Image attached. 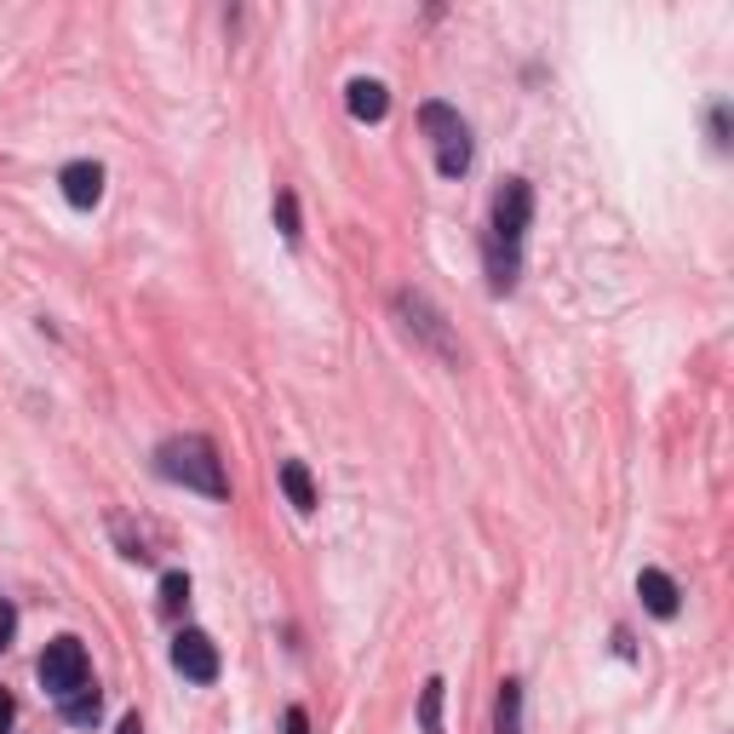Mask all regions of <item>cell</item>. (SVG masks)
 Masks as SVG:
<instances>
[{
    "mask_svg": "<svg viewBox=\"0 0 734 734\" xmlns=\"http://www.w3.org/2000/svg\"><path fill=\"white\" fill-rule=\"evenodd\" d=\"M528 218H533L528 179H506L493 195V236H488V271H493L499 293L517 282V253H522V236H528Z\"/></svg>",
    "mask_w": 734,
    "mask_h": 734,
    "instance_id": "cell-1",
    "label": "cell"
},
{
    "mask_svg": "<svg viewBox=\"0 0 734 734\" xmlns=\"http://www.w3.org/2000/svg\"><path fill=\"white\" fill-rule=\"evenodd\" d=\"M161 477H173L195 493H207V499H224L230 482H224V459L207 437H173V442H161Z\"/></svg>",
    "mask_w": 734,
    "mask_h": 734,
    "instance_id": "cell-2",
    "label": "cell"
},
{
    "mask_svg": "<svg viewBox=\"0 0 734 734\" xmlns=\"http://www.w3.org/2000/svg\"><path fill=\"white\" fill-rule=\"evenodd\" d=\"M419 121H425V132H430V144H437L442 179H459L465 166H471V132H465V121H459L448 104H425Z\"/></svg>",
    "mask_w": 734,
    "mask_h": 734,
    "instance_id": "cell-3",
    "label": "cell"
},
{
    "mask_svg": "<svg viewBox=\"0 0 734 734\" xmlns=\"http://www.w3.org/2000/svg\"><path fill=\"white\" fill-rule=\"evenodd\" d=\"M41 689L52 694V700H63V694H75L81 683H92V672H86V649L75 643V638H58V643H47V654H41Z\"/></svg>",
    "mask_w": 734,
    "mask_h": 734,
    "instance_id": "cell-4",
    "label": "cell"
},
{
    "mask_svg": "<svg viewBox=\"0 0 734 734\" xmlns=\"http://www.w3.org/2000/svg\"><path fill=\"white\" fill-rule=\"evenodd\" d=\"M173 665L190 683H213L218 677V643L207 638V631H179L173 638Z\"/></svg>",
    "mask_w": 734,
    "mask_h": 734,
    "instance_id": "cell-5",
    "label": "cell"
},
{
    "mask_svg": "<svg viewBox=\"0 0 734 734\" xmlns=\"http://www.w3.org/2000/svg\"><path fill=\"white\" fill-rule=\"evenodd\" d=\"M58 184H63V202L81 207V213L104 202V166H98V161H70L58 173Z\"/></svg>",
    "mask_w": 734,
    "mask_h": 734,
    "instance_id": "cell-6",
    "label": "cell"
},
{
    "mask_svg": "<svg viewBox=\"0 0 734 734\" xmlns=\"http://www.w3.org/2000/svg\"><path fill=\"white\" fill-rule=\"evenodd\" d=\"M638 597H643V609L654 620H672L677 614V585H672V574H660V569H643L638 574Z\"/></svg>",
    "mask_w": 734,
    "mask_h": 734,
    "instance_id": "cell-7",
    "label": "cell"
},
{
    "mask_svg": "<svg viewBox=\"0 0 734 734\" xmlns=\"http://www.w3.org/2000/svg\"><path fill=\"white\" fill-rule=\"evenodd\" d=\"M345 104H350V115L356 121H385V110H390V92H385V81H350L345 86Z\"/></svg>",
    "mask_w": 734,
    "mask_h": 734,
    "instance_id": "cell-8",
    "label": "cell"
},
{
    "mask_svg": "<svg viewBox=\"0 0 734 734\" xmlns=\"http://www.w3.org/2000/svg\"><path fill=\"white\" fill-rule=\"evenodd\" d=\"M58 706H63V723L92 728V723H98V712H104V694H98V683H81L75 694H63Z\"/></svg>",
    "mask_w": 734,
    "mask_h": 734,
    "instance_id": "cell-9",
    "label": "cell"
},
{
    "mask_svg": "<svg viewBox=\"0 0 734 734\" xmlns=\"http://www.w3.org/2000/svg\"><path fill=\"white\" fill-rule=\"evenodd\" d=\"M396 305H402L408 316H419V322H408V327H419V333H425V339H430V345H442V350H453V345H448V333H442V316H437V310H430V305H425V298H419V293H402V298H396Z\"/></svg>",
    "mask_w": 734,
    "mask_h": 734,
    "instance_id": "cell-10",
    "label": "cell"
},
{
    "mask_svg": "<svg viewBox=\"0 0 734 734\" xmlns=\"http://www.w3.org/2000/svg\"><path fill=\"white\" fill-rule=\"evenodd\" d=\"M282 488H287V499H293V511H316V482H310V471H305L298 459L282 465Z\"/></svg>",
    "mask_w": 734,
    "mask_h": 734,
    "instance_id": "cell-11",
    "label": "cell"
},
{
    "mask_svg": "<svg viewBox=\"0 0 734 734\" xmlns=\"http://www.w3.org/2000/svg\"><path fill=\"white\" fill-rule=\"evenodd\" d=\"M499 734H522V683H499Z\"/></svg>",
    "mask_w": 734,
    "mask_h": 734,
    "instance_id": "cell-12",
    "label": "cell"
},
{
    "mask_svg": "<svg viewBox=\"0 0 734 734\" xmlns=\"http://www.w3.org/2000/svg\"><path fill=\"white\" fill-rule=\"evenodd\" d=\"M419 723H425V734H442V677L425 683V694H419Z\"/></svg>",
    "mask_w": 734,
    "mask_h": 734,
    "instance_id": "cell-13",
    "label": "cell"
},
{
    "mask_svg": "<svg viewBox=\"0 0 734 734\" xmlns=\"http://www.w3.org/2000/svg\"><path fill=\"white\" fill-rule=\"evenodd\" d=\"M184 603H190V580H184V574H166V580H161V609L179 614Z\"/></svg>",
    "mask_w": 734,
    "mask_h": 734,
    "instance_id": "cell-14",
    "label": "cell"
},
{
    "mask_svg": "<svg viewBox=\"0 0 734 734\" xmlns=\"http://www.w3.org/2000/svg\"><path fill=\"white\" fill-rule=\"evenodd\" d=\"M276 224H282V236H287V242H298V202H293V190L276 195Z\"/></svg>",
    "mask_w": 734,
    "mask_h": 734,
    "instance_id": "cell-15",
    "label": "cell"
},
{
    "mask_svg": "<svg viewBox=\"0 0 734 734\" xmlns=\"http://www.w3.org/2000/svg\"><path fill=\"white\" fill-rule=\"evenodd\" d=\"M12 631H18V609L0 603V649H12Z\"/></svg>",
    "mask_w": 734,
    "mask_h": 734,
    "instance_id": "cell-16",
    "label": "cell"
},
{
    "mask_svg": "<svg viewBox=\"0 0 734 734\" xmlns=\"http://www.w3.org/2000/svg\"><path fill=\"white\" fill-rule=\"evenodd\" d=\"M287 734H310V717H305V712H298V706L287 712Z\"/></svg>",
    "mask_w": 734,
    "mask_h": 734,
    "instance_id": "cell-17",
    "label": "cell"
},
{
    "mask_svg": "<svg viewBox=\"0 0 734 734\" xmlns=\"http://www.w3.org/2000/svg\"><path fill=\"white\" fill-rule=\"evenodd\" d=\"M7 728H12V694L0 689V734H7Z\"/></svg>",
    "mask_w": 734,
    "mask_h": 734,
    "instance_id": "cell-18",
    "label": "cell"
},
{
    "mask_svg": "<svg viewBox=\"0 0 734 734\" xmlns=\"http://www.w3.org/2000/svg\"><path fill=\"white\" fill-rule=\"evenodd\" d=\"M115 734H144V723H139V712H126V717H121V728H115Z\"/></svg>",
    "mask_w": 734,
    "mask_h": 734,
    "instance_id": "cell-19",
    "label": "cell"
}]
</instances>
